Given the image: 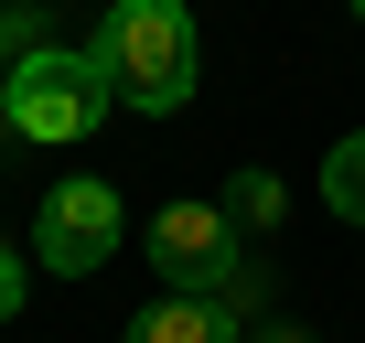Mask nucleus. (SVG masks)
Instances as JSON below:
<instances>
[{
    "mask_svg": "<svg viewBox=\"0 0 365 343\" xmlns=\"http://www.w3.org/2000/svg\"><path fill=\"white\" fill-rule=\"evenodd\" d=\"M97 75H108V97L172 118L194 97V11H182V0H118L97 22Z\"/></svg>",
    "mask_w": 365,
    "mask_h": 343,
    "instance_id": "obj_1",
    "label": "nucleus"
},
{
    "mask_svg": "<svg viewBox=\"0 0 365 343\" xmlns=\"http://www.w3.org/2000/svg\"><path fill=\"white\" fill-rule=\"evenodd\" d=\"M97 107H108L97 54H54V43H43V54H22L11 75H0V118H11V139H43V150L86 139Z\"/></svg>",
    "mask_w": 365,
    "mask_h": 343,
    "instance_id": "obj_2",
    "label": "nucleus"
},
{
    "mask_svg": "<svg viewBox=\"0 0 365 343\" xmlns=\"http://www.w3.org/2000/svg\"><path fill=\"white\" fill-rule=\"evenodd\" d=\"M108 247H118V194L108 183H54L43 215H33V258L86 279V268H108Z\"/></svg>",
    "mask_w": 365,
    "mask_h": 343,
    "instance_id": "obj_3",
    "label": "nucleus"
},
{
    "mask_svg": "<svg viewBox=\"0 0 365 343\" xmlns=\"http://www.w3.org/2000/svg\"><path fill=\"white\" fill-rule=\"evenodd\" d=\"M150 268H161L172 290H226V279H237V226H226V204H172V215L150 226Z\"/></svg>",
    "mask_w": 365,
    "mask_h": 343,
    "instance_id": "obj_4",
    "label": "nucleus"
},
{
    "mask_svg": "<svg viewBox=\"0 0 365 343\" xmlns=\"http://www.w3.org/2000/svg\"><path fill=\"white\" fill-rule=\"evenodd\" d=\"M129 343H247V332H237V300L226 290H161L129 322Z\"/></svg>",
    "mask_w": 365,
    "mask_h": 343,
    "instance_id": "obj_5",
    "label": "nucleus"
},
{
    "mask_svg": "<svg viewBox=\"0 0 365 343\" xmlns=\"http://www.w3.org/2000/svg\"><path fill=\"white\" fill-rule=\"evenodd\" d=\"M322 204H333L344 226H365V129L333 139V161H322Z\"/></svg>",
    "mask_w": 365,
    "mask_h": 343,
    "instance_id": "obj_6",
    "label": "nucleus"
},
{
    "mask_svg": "<svg viewBox=\"0 0 365 343\" xmlns=\"http://www.w3.org/2000/svg\"><path fill=\"white\" fill-rule=\"evenodd\" d=\"M226 226L247 236V226H279V183L269 172H237V194H226Z\"/></svg>",
    "mask_w": 365,
    "mask_h": 343,
    "instance_id": "obj_7",
    "label": "nucleus"
},
{
    "mask_svg": "<svg viewBox=\"0 0 365 343\" xmlns=\"http://www.w3.org/2000/svg\"><path fill=\"white\" fill-rule=\"evenodd\" d=\"M0 43H11V65H22V54H43V33H33V0H0Z\"/></svg>",
    "mask_w": 365,
    "mask_h": 343,
    "instance_id": "obj_8",
    "label": "nucleus"
},
{
    "mask_svg": "<svg viewBox=\"0 0 365 343\" xmlns=\"http://www.w3.org/2000/svg\"><path fill=\"white\" fill-rule=\"evenodd\" d=\"M11 311H22V268L0 258V322H11Z\"/></svg>",
    "mask_w": 365,
    "mask_h": 343,
    "instance_id": "obj_9",
    "label": "nucleus"
},
{
    "mask_svg": "<svg viewBox=\"0 0 365 343\" xmlns=\"http://www.w3.org/2000/svg\"><path fill=\"white\" fill-rule=\"evenodd\" d=\"M354 22H365V0H354Z\"/></svg>",
    "mask_w": 365,
    "mask_h": 343,
    "instance_id": "obj_10",
    "label": "nucleus"
},
{
    "mask_svg": "<svg viewBox=\"0 0 365 343\" xmlns=\"http://www.w3.org/2000/svg\"><path fill=\"white\" fill-rule=\"evenodd\" d=\"M0 129H11V118H0Z\"/></svg>",
    "mask_w": 365,
    "mask_h": 343,
    "instance_id": "obj_11",
    "label": "nucleus"
}]
</instances>
